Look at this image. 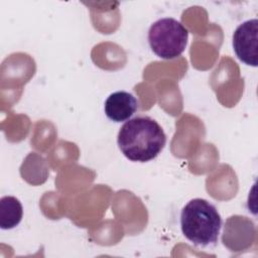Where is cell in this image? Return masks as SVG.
Here are the masks:
<instances>
[{
	"label": "cell",
	"mask_w": 258,
	"mask_h": 258,
	"mask_svg": "<svg viewBox=\"0 0 258 258\" xmlns=\"http://www.w3.org/2000/svg\"><path fill=\"white\" fill-rule=\"evenodd\" d=\"M119 149L131 161L154 159L164 148L166 135L161 126L149 116H137L126 121L118 132Z\"/></svg>",
	"instance_id": "obj_1"
},
{
	"label": "cell",
	"mask_w": 258,
	"mask_h": 258,
	"mask_svg": "<svg viewBox=\"0 0 258 258\" xmlns=\"http://www.w3.org/2000/svg\"><path fill=\"white\" fill-rule=\"evenodd\" d=\"M222 227L217 208L204 199L190 200L181 210L180 228L183 236L201 247L215 245Z\"/></svg>",
	"instance_id": "obj_2"
},
{
	"label": "cell",
	"mask_w": 258,
	"mask_h": 258,
	"mask_svg": "<svg viewBox=\"0 0 258 258\" xmlns=\"http://www.w3.org/2000/svg\"><path fill=\"white\" fill-rule=\"evenodd\" d=\"M187 38L188 30L171 17L156 20L148 30V42L152 51L163 59L179 56L185 49Z\"/></svg>",
	"instance_id": "obj_3"
},
{
	"label": "cell",
	"mask_w": 258,
	"mask_h": 258,
	"mask_svg": "<svg viewBox=\"0 0 258 258\" xmlns=\"http://www.w3.org/2000/svg\"><path fill=\"white\" fill-rule=\"evenodd\" d=\"M258 20L256 18L241 23L233 34V48L237 57L244 63L257 67Z\"/></svg>",
	"instance_id": "obj_4"
},
{
	"label": "cell",
	"mask_w": 258,
	"mask_h": 258,
	"mask_svg": "<svg viewBox=\"0 0 258 258\" xmlns=\"http://www.w3.org/2000/svg\"><path fill=\"white\" fill-rule=\"evenodd\" d=\"M138 101L128 92L118 91L109 95L105 101V114L114 122H124L137 111Z\"/></svg>",
	"instance_id": "obj_5"
},
{
	"label": "cell",
	"mask_w": 258,
	"mask_h": 258,
	"mask_svg": "<svg viewBox=\"0 0 258 258\" xmlns=\"http://www.w3.org/2000/svg\"><path fill=\"white\" fill-rule=\"evenodd\" d=\"M23 209L18 199L5 196L0 200V228L9 230L16 227L22 220Z\"/></svg>",
	"instance_id": "obj_6"
}]
</instances>
